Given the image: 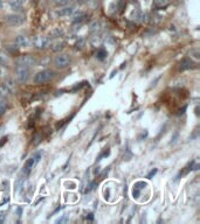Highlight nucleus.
I'll return each mask as SVG.
<instances>
[{
	"label": "nucleus",
	"instance_id": "obj_21",
	"mask_svg": "<svg viewBox=\"0 0 200 224\" xmlns=\"http://www.w3.org/2000/svg\"><path fill=\"white\" fill-rule=\"evenodd\" d=\"M190 55H191L192 57H194L197 61H199L200 60V50L199 49H193V50L190 53Z\"/></svg>",
	"mask_w": 200,
	"mask_h": 224
},
{
	"label": "nucleus",
	"instance_id": "obj_9",
	"mask_svg": "<svg viewBox=\"0 0 200 224\" xmlns=\"http://www.w3.org/2000/svg\"><path fill=\"white\" fill-rule=\"evenodd\" d=\"M14 42H15V44H16L18 47H22V48L28 47V44H29L28 37H26L25 35H18V36L15 37Z\"/></svg>",
	"mask_w": 200,
	"mask_h": 224
},
{
	"label": "nucleus",
	"instance_id": "obj_15",
	"mask_svg": "<svg viewBox=\"0 0 200 224\" xmlns=\"http://www.w3.org/2000/svg\"><path fill=\"white\" fill-rule=\"evenodd\" d=\"M63 35V30L60 29V28H54L53 30L49 32V36L54 37V39H57V37H61Z\"/></svg>",
	"mask_w": 200,
	"mask_h": 224
},
{
	"label": "nucleus",
	"instance_id": "obj_20",
	"mask_svg": "<svg viewBox=\"0 0 200 224\" xmlns=\"http://www.w3.org/2000/svg\"><path fill=\"white\" fill-rule=\"evenodd\" d=\"M7 75H8V70H7V68H6L5 66H1V64H0V80L4 78V77H6Z\"/></svg>",
	"mask_w": 200,
	"mask_h": 224
},
{
	"label": "nucleus",
	"instance_id": "obj_7",
	"mask_svg": "<svg viewBox=\"0 0 200 224\" xmlns=\"http://www.w3.org/2000/svg\"><path fill=\"white\" fill-rule=\"evenodd\" d=\"M33 43H34V47L36 48V49H46L48 46H49V39L47 37V36H42V35H39V36H36L35 39H34V41H33Z\"/></svg>",
	"mask_w": 200,
	"mask_h": 224
},
{
	"label": "nucleus",
	"instance_id": "obj_16",
	"mask_svg": "<svg viewBox=\"0 0 200 224\" xmlns=\"http://www.w3.org/2000/svg\"><path fill=\"white\" fill-rule=\"evenodd\" d=\"M84 18H86V14L82 13V12H80V13H77V14L74 16L73 22H74V23H81V22L84 20Z\"/></svg>",
	"mask_w": 200,
	"mask_h": 224
},
{
	"label": "nucleus",
	"instance_id": "obj_11",
	"mask_svg": "<svg viewBox=\"0 0 200 224\" xmlns=\"http://www.w3.org/2000/svg\"><path fill=\"white\" fill-rule=\"evenodd\" d=\"M22 6H23V1L22 0H9V7H11V9H13L15 12L21 11Z\"/></svg>",
	"mask_w": 200,
	"mask_h": 224
},
{
	"label": "nucleus",
	"instance_id": "obj_27",
	"mask_svg": "<svg viewBox=\"0 0 200 224\" xmlns=\"http://www.w3.org/2000/svg\"><path fill=\"white\" fill-rule=\"evenodd\" d=\"M156 173H157V169H153V170H151V172L149 173V175H148L146 178H148V179H151V178H152V176H153Z\"/></svg>",
	"mask_w": 200,
	"mask_h": 224
},
{
	"label": "nucleus",
	"instance_id": "obj_2",
	"mask_svg": "<svg viewBox=\"0 0 200 224\" xmlns=\"http://www.w3.org/2000/svg\"><path fill=\"white\" fill-rule=\"evenodd\" d=\"M40 156H41L40 153H35L33 156H30V158L25 162V165H23V167H22V175H23V176H28V175H29V173L32 172L33 167H34L35 163L39 161Z\"/></svg>",
	"mask_w": 200,
	"mask_h": 224
},
{
	"label": "nucleus",
	"instance_id": "obj_24",
	"mask_svg": "<svg viewBox=\"0 0 200 224\" xmlns=\"http://www.w3.org/2000/svg\"><path fill=\"white\" fill-rule=\"evenodd\" d=\"M99 27H100V23H99L97 21H95V22H93V23L90 25V28H91V30H93V32L99 30Z\"/></svg>",
	"mask_w": 200,
	"mask_h": 224
},
{
	"label": "nucleus",
	"instance_id": "obj_29",
	"mask_svg": "<svg viewBox=\"0 0 200 224\" xmlns=\"http://www.w3.org/2000/svg\"><path fill=\"white\" fill-rule=\"evenodd\" d=\"M6 140H7V137H4V138L1 139V141H0V147L2 146V144H5V142H6Z\"/></svg>",
	"mask_w": 200,
	"mask_h": 224
},
{
	"label": "nucleus",
	"instance_id": "obj_1",
	"mask_svg": "<svg viewBox=\"0 0 200 224\" xmlns=\"http://www.w3.org/2000/svg\"><path fill=\"white\" fill-rule=\"evenodd\" d=\"M55 77V73L53 70H42V71H39L35 76H34V82L36 84H43V83H47L49 81H52L53 78Z\"/></svg>",
	"mask_w": 200,
	"mask_h": 224
},
{
	"label": "nucleus",
	"instance_id": "obj_31",
	"mask_svg": "<svg viewBox=\"0 0 200 224\" xmlns=\"http://www.w3.org/2000/svg\"><path fill=\"white\" fill-rule=\"evenodd\" d=\"M76 1H77V2H81V4H82V2H84L86 0H76Z\"/></svg>",
	"mask_w": 200,
	"mask_h": 224
},
{
	"label": "nucleus",
	"instance_id": "obj_28",
	"mask_svg": "<svg viewBox=\"0 0 200 224\" xmlns=\"http://www.w3.org/2000/svg\"><path fill=\"white\" fill-rule=\"evenodd\" d=\"M118 6H119V11L122 12V11H123V8H124V6H125V2H124V1H119Z\"/></svg>",
	"mask_w": 200,
	"mask_h": 224
},
{
	"label": "nucleus",
	"instance_id": "obj_6",
	"mask_svg": "<svg viewBox=\"0 0 200 224\" xmlns=\"http://www.w3.org/2000/svg\"><path fill=\"white\" fill-rule=\"evenodd\" d=\"M25 21V18L20 14H9L6 16V22L9 25V26H20L22 25Z\"/></svg>",
	"mask_w": 200,
	"mask_h": 224
},
{
	"label": "nucleus",
	"instance_id": "obj_26",
	"mask_svg": "<svg viewBox=\"0 0 200 224\" xmlns=\"http://www.w3.org/2000/svg\"><path fill=\"white\" fill-rule=\"evenodd\" d=\"M109 153H110V149H109V148H106V149H104V152H103V153L101 154L100 156H99V160H100V159H102L103 156H108V155H109Z\"/></svg>",
	"mask_w": 200,
	"mask_h": 224
},
{
	"label": "nucleus",
	"instance_id": "obj_13",
	"mask_svg": "<svg viewBox=\"0 0 200 224\" xmlns=\"http://www.w3.org/2000/svg\"><path fill=\"white\" fill-rule=\"evenodd\" d=\"M73 13H74V6L65 7V8L60 9V11L57 12V14H59L60 16H69V15H72Z\"/></svg>",
	"mask_w": 200,
	"mask_h": 224
},
{
	"label": "nucleus",
	"instance_id": "obj_10",
	"mask_svg": "<svg viewBox=\"0 0 200 224\" xmlns=\"http://www.w3.org/2000/svg\"><path fill=\"white\" fill-rule=\"evenodd\" d=\"M193 67H194V63H193L191 60L185 58V60H183V61L180 62V64H179V70H180V71H185V70L192 69Z\"/></svg>",
	"mask_w": 200,
	"mask_h": 224
},
{
	"label": "nucleus",
	"instance_id": "obj_4",
	"mask_svg": "<svg viewBox=\"0 0 200 224\" xmlns=\"http://www.w3.org/2000/svg\"><path fill=\"white\" fill-rule=\"evenodd\" d=\"M15 75H16L18 82H20V83H26V82L28 81V78H29V70H28V68L18 66V67H16V70H15Z\"/></svg>",
	"mask_w": 200,
	"mask_h": 224
},
{
	"label": "nucleus",
	"instance_id": "obj_3",
	"mask_svg": "<svg viewBox=\"0 0 200 224\" xmlns=\"http://www.w3.org/2000/svg\"><path fill=\"white\" fill-rule=\"evenodd\" d=\"M16 64L20 66V67H25V68H30V67H34L36 64V60L34 56L32 55H23V56H20L16 61Z\"/></svg>",
	"mask_w": 200,
	"mask_h": 224
},
{
	"label": "nucleus",
	"instance_id": "obj_18",
	"mask_svg": "<svg viewBox=\"0 0 200 224\" xmlns=\"http://www.w3.org/2000/svg\"><path fill=\"white\" fill-rule=\"evenodd\" d=\"M167 4H169V0H153V5H155V7H157V8L165 7Z\"/></svg>",
	"mask_w": 200,
	"mask_h": 224
},
{
	"label": "nucleus",
	"instance_id": "obj_22",
	"mask_svg": "<svg viewBox=\"0 0 200 224\" xmlns=\"http://www.w3.org/2000/svg\"><path fill=\"white\" fill-rule=\"evenodd\" d=\"M7 109V103L5 101H0V116H2Z\"/></svg>",
	"mask_w": 200,
	"mask_h": 224
},
{
	"label": "nucleus",
	"instance_id": "obj_5",
	"mask_svg": "<svg viewBox=\"0 0 200 224\" xmlns=\"http://www.w3.org/2000/svg\"><path fill=\"white\" fill-rule=\"evenodd\" d=\"M69 63H70V58H69V56L66 55V54H61V55H59V56H56V57L54 58V64H55V67L59 68V69H65V68H67V67L69 66Z\"/></svg>",
	"mask_w": 200,
	"mask_h": 224
},
{
	"label": "nucleus",
	"instance_id": "obj_32",
	"mask_svg": "<svg viewBox=\"0 0 200 224\" xmlns=\"http://www.w3.org/2000/svg\"><path fill=\"white\" fill-rule=\"evenodd\" d=\"M2 6V0H0V7Z\"/></svg>",
	"mask_w": 200,
	"mask_h": 224
},
{
	"label": "nucleus",
	"instance_id": "obj_19",
	"mask_svg": "<svg viewBox=\"0 0 200 224\" xmlns=\"http://www.w3.org/2000/svg\"><path fill=\"white\" fill-rule=\"evenodd\" d=\"M106 50L105 49H103V48H101V49H99V51H97V58L99 60H101V61H103L105 57H106Z\"/></svg>",
	"mask_w": 200,
	"mask_h": 224
},
{
	"label": "nucleus",
	"instance_id": "obj_25",
	"mask_svg": "<svg viewBox=\"0 0 200 224\" xmlns=\"http://www.w3.org/2000/svg\"><path fill=\"white\" fill-rule=\"evenodd\" d=\"M53 2L57 6H62V5H66L68 2V0H53Z\"/></svg>",
	"mask_w": 200,
	"mask_h": 224
},
{
	"label": "nucleus",
	"instance_id": "obj_30",
	"mask_svg": "<svg viewBox=\"0 0 200 224\" xmlns=\"http://www.w3.org/2000/svg\"><path fill=\"white\" fill-rule=\"evenodd\" d=\"M4 218H5V216H4V214L2 213H0V223L4 221Z\"/></svg>",
	"mask_w": 200,
	"mask_h": 224
},
{
	"label": "nucleus",
	"instance_id": "obj_17",
	"mask_svg": "<svg viewBox=\"0 0 200 224\" xmlns=\"http://www.w3.org/2000/svg\"><path fill=\"white\" fill-rule=\"evenodd\" d=\"M8 63H9V57H8L6 54L0 53V64H1V66L7 67V64H8Z\"/></svg>",
	"mask_w": 200,
	"mask_h": 224
},
{
	"label": "nucleus",
	"instance_id": "obj_23",
	"mask_svg": "<svg viewBox=\"0 0 200 224\" xmlns=\"http://www.w3.org/2000/svg\"><path fill=\"white\" fill-rule=\"evenodd\" d=\"M7 49L11 51V54H16L18 53V47L15 46H7Z\"/></svg>",
	"mask_w": 200,
	"mask_h": 224
},
{
	"label": "nucleus",
	"instance_id": "obj_14",
	"mask_svg": "<svg viewBox=\"0 0 200 224\" xmlns=\"http://www.w3.org/2000/svg\"><path fill=\"white\" fill-rule=\"evenodd\" d=\"M9 95H11V90L7 88V85L6 84H1L0 85V98L1 99L7 98Z\"/></svg>",
	"mask_w": 200,
	"mask_h": 224
},
{
	"label": "nucleus",
	"instance_id": "obj_12",
	"mask_svg": "<svg viewBox=\"0 0 200 224\" xmlns=\"http://www.w3.org/2000/svg\"><path fill=\"white\" fill-rule=\"evenodd\" d=\"M65 46H66V43L63 41H60V40L50 43V48H52L53 51H61L65 48Z\"/></svg>",
	"mask_w": 200,
	"mask_h": 224
},
{
	"label": "nucleus",
	"instance_id": "obj_8",
	"mask_svg": "<svg viewBox=\"0 0 200 224\" xmlns=\"http://www.w3.org/2000/svg\"><path fill=\"white\" fill-rule=\"evenodd\" d=\"M146 186V183L144 181H137L135 185H133V189H132V195L135 199H138L139 194H140V190Z\"/></svg>",
	"mask_w": 200,
	"mask_h": 224
}]
</instances>
